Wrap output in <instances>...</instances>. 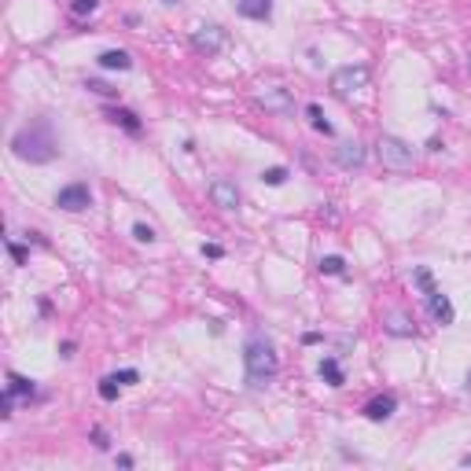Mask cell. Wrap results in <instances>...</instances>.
Masks as SVG:
<instances>
[{
    "label": "cell",
    "instance_id": "277c9868",
    "mask_svg": "<svg viewBox=\"0 0 471 471\" xmlns=\"http://www.w3.org/2000/svg\"><path fill=\"white\" fill-rule=\"evenodd\" d=\"M369 78H372L369 67H361V63H346V67H339V70L332 74V92L346 100V96H354V92L365 89Z\"/></svg>",
    "mask_w": 471,
    "mask_h": 471
},
{
    "label": "cell",
    "instance_id": "cb8c5ba5",
    "mask_svg": "<svg viewBox=\"0 0 471 471\" xmlns=\"http://www.w3.org/2000/svg\"><path fill=\"white\" fill-rule=\"evenodd\" d=\"M115 379L122 383V387H125V383H137V369H125V372H115Z\"/></svg>",
    "mask_w": 471,
    "mask_h": 471
},
{
    "label": "cell",
    "instance_id": "d6986e66",
    "mask_svg": "<svg viewBox=\"0 0 471 471\" xmlns=\"http://www.w3.org/2000/svg\"><path fill=\"white\" fill-rule=\"evenodd\" d=\"M342 269H346V262H342L339 254H328V258H320V272H324V276H342Z\"/></svg>",
    "mask_w": 471,
    "mask_h": 471
},
{
    "label": "cell",
    "instance_id": "ba28073f",
    "mask_svg": "<svg viewBox=\"0 0 471 471\" xmlns=\"http://www.w3.org/2000/svg\"><path fill=\"white\" fill-rule=\"evenodd\" d=\"M254 103L265 107V111H272V115H291L295 111V100H291L287 89H262L258 96H254Z\"/></svg>",
    "mask_w": 471,
    "mask_h": 471
},
{
    "label": "cell",
    "instance_id": "ac0fdd59",
    "mask_svg": "<svg viewBox=\"0 0 471 471\" xmlns=\"http://www.w3.org/2000/svg\"><path fill=\"white\" fill-rule=\"evenodd\" d=\"M306 115H309V122H313V129H317V133H324V137H332V122L324 118V111H320V107H317V103H309V107H306Z\"/></svg>",
    "mask_w": 471,
    "mask_h": 471
},
{
    "label": "cell",
    "instance_id": "7c38bea8",
    "mask_svg": "<svg viewBox=\"0 0 471 471\" xmlns=\"http://www.w3.org/2000/svg\"><path fill=\"white\" fill-rule=\"evenodd\" d=\"M96 63H100L103 70H129V67H133V55L122 52V48H111V52H103Z\"/></svg>",
    "mask_w": 471,
    "mask_h": 471
},
{
    "label": "cell",
    "instance_id": "8992f818",
    "mask_svg": "<svg viewBox=\"0 0 471 471\" xmlns=\"http://www.w3.org/2000/svg\"><path fill=\"white\" fill-rule=\"evenodd\" d=\"M191 45H196L199 52H206V55H218L225 48V30L213 26V23H199L196 30H191Z\"/></svg>",
    "mask_w": 471,
    "mask_h": 471
},
{
    "label": "cell",
    "instance_id": "6da1fadb",
    "mask_svg": "<svg viewBox=\"0 0 471 471\" xmlns=\"http://www.w3.org/2000/svg\"><path fill=\"white\" fill-rule=\"evenodd\" d=\"M11 152L23 159V162H52V159L59 155V140H55V133H52V125H48L45 118H37V122L26 125L23 133H15Z\"/></svg>",
    "mask_w": 471,
    "mask_h": 471
},
{
    "label": "cell",
    "instance_id": "e0dca14e",
    "mask_svg": "<svg viewBox=\"0 0 471 471\" xmlns=\"http://www.w3.org/2000/svg\"><path fill=\"white\" fill-rule=\"evenodd\" d=\"M8 391H11V394H26V398H33V379L18 376V372H8Z\"/></svg>",
    "mask_w": 471,
    "mask_h": 471
},
{
    "label": "cell",
    "instance_id": "f546056e",
    "mask_svg": "<svg viewBox=\"0 0 471 471\" xmlns=\"http://www.w3.org/2000/svg\"><path fill=\"white\" fill-rule=\"evenodd\" d=\"M166 4H177V0H166Z\"/></svg>",
    "mask_w": 471,
    "mask_h": 471
},
{
    "label": "cell",
    "instance_id": "8fae6325",
    "mask_svg": "<svg viewBox=\"0 0 471 471\" xmlns=\"http://www.w3.org/2000/svg\"><path fill=\"white\" fill-rule=\"evenodd\" d=\"M394 409H398V398H394V394H383V398H372V401L365 405V416H369V420H387Z\"/></svg>",
    "mask_w": 471,
    "mask_h": 471
},
{
    "label": "cell",
    "instance_id": "5b68a950",
    "mask_svg": "<svg viewBox=\"0 0 471 471\" xmlns=\"http://www.w3.org/2000/svg\"><path fill=\"white\" fill-rule=\"evenodd\" d=\"M379 159H383V166H391V169H409L413 166V147L405 144L401 137H387L383 133L379 137Z\"/></svg>",
    "mask_w": 471,
    "mask_h": 471
},
{
    "label": "cell",
    "instance_id": "7402d4cb",
    "mask_svg": "<svg viewBox=\"0 0 471 471\" xmlns=\"http://www.w3.org/2000/svg\"><path fill=\"white\" fill-rule=\"evenodd\" d=\"M96 4H100V0H74L70 8H74V15H92V11H96Z\"/></svg>",
    "mask_w": 471,
    "mask_h": 471
},
{
    "label": "cell",
    "instance_id": "44dd1931",
    "mask_svg": "<svg viewBox=\"0 0 471 471\" xmlns=\"http://www.w3.org/2000/svg\"><path fill=\"white\" fill-rule=\"evenodd\" d=\"M262 181L276 188V184H284V181H287V169H284V166H269L265 174H262Z\"/></svg>",
    "mask_w": 471,
    "mask_h": 471
},
{
    "label": "cell",
    "instance_id": "4dcf8cb0",
    "mask_svg": "<svg viewBox=\"0 0 471 471\" xmlns=\"http://www.w3.org/2000/svg\"><path fill=\"white\" fill-rule=\"evenodd\" d=\"M464 464H471V457H467V460H464Z\"/></svg>",
    "mask_w": 471,
    "mask_h": 471
},
{
    "label": "cell",
    "instance_id": "7a4b0ae2",
    "mask_svg": "<svg viewBox=\"0 0 471 471\" xmlns=\"http://www.w3.org/2000/svg\"><path fill=\"white\" fill-rule=\"evenodd\" d=\"M243 365H247L250 387H265V383L280 372V354H276V346L262 332H250L247 346H243Z\"/></svg>",
    "mask_w": 471,
    "mask_h": 471
},
{
    "label": "cell",
    "instance_id": "484cf974",
    "mask_svg": "<svg viewBox=\"0 0 471 471\" xmlns=\"http://www.w3.org/2000/svg\"><path fill=\"white\" fill-rule=\"evenodd\" d=\"M203 254H206V258H221L225 250H221L218 243H203Z\"/></svg>",
    "mask_w": 471,
    "mask_h": 471
},
{
    "label": "cell",
    "instance_id": "9a60e30c",
    "mask_svg": "<svg viewBox=\"0 0 471 471\" xmlns=\"http://www.w3.org/2000/svg\"><path fill=\"white\" fill-rule=\"evenodd\" d=\"M383 328H387L391 335H416V324H413L409 317H401V313H394V317H391Z\"/></svg>",
    "mask_w": 471,
    "mask_h": 471
},
{
    "label": "cell",
    "instance_id": "2e32d148",
    "mask_svg": "<svg viewBox=\"0 0 471 471\" xmlns=\"http://www.w3.org/2000/svg\"><path fill=\"white\" fill-rule=\"evenodd\" d=\"M320 376H324L332 387H342V369H339L335 357H324V361H320Z\"/></svg>",
    "mask_w": 471,
    "mask_h": 471
},
{
    "label": "cell",
    "instance_id": "d4e9b609",
    "mask_svg": "<svg viewBox=\"0 0 471 471\" xmlns=\"http://www.w3.org/2000/svg\"><path fill=\"white\" fill-rule=\"evenodd\" d=\"M89 89H92L96 96H115V89H107L103 81H89Z\"/></svg>",
    "mask_w": 471,
    "mask_h": 471
},
{
    "label": "cell",
    "instance_id": "4fadbf2b",
    "mask_svg": "<svg viewBox=\"0 0 471 471\" xmlns=\"http://www.w3.org/2000/svg\"><path fill=\"white\" fill-rule=\"evenodd\" d=\"M240 15H247V18H269L272 15V0H240Z\"/></svg>",
    "mask_w": 471,
    "mask_h": 471
},
{
    "label": "cell",
    "instance_id": "9c48e42d",
    "mask_svg": "<svg viewBox=\"0 0 471 471\" xmlns=\"http://www.w3.org/2000/svg\"><path fill=\"white\" fill-rule=\"evenodd\" d=\"M210 199H213V206H221V210H236V206H240V188H236L228 177H218L210 184Z\"/></svg>",
    "mask_w": 471,
    "mask_h": 471
},
{
    "label": "cell",
    "instance_id": "f1b7e54d",
    "mask_svg": "<svg viewBox=\"0 0 471 471\" xmlns=\"http://www.w3.org/2000/svg\"><path fill=\"white\" fill-rule=\"evenodd\" d=\"M467 70H471V52H467Z\"/></svg>",
    "mask_w": 471,
    "mask_h": 471
},
{
    "label": "cell",
    "instance_id": "5bb4252c",
    "mask_svg": "<svg viewBox=\"0 0 471 471\" xmlns=\"http://www.w3.org/2000/svg\"><path fill=\"white\" fill-rule=\"evenodd\" d=\"M107 118H111L115 125H122V129H129V133H140V118L133 111H122V107H111L107 111Z\"/></svg>",
    "mask_w": 471,
    "mask_h": 471
},
{
    "label": "cell",
    "instance_id": "603a6c76",
    "mask_svg": "<svg viewBox=\"0 0 471 471\" xmlns=\"http://www.w3.org/2000/svg\"><path fill=\"white\" fill-rule=\"evenodd\" d=\"M133 236H137L140 243H155V228H152V225H137Z\"/></svg>",
    "mask_w": 471,
    "mask_h": 471
},
{
    "label": "cell",
    "instance_id": "3957f363",
    "mask_svg": "<svg viewBox=\"0 0 471 471\" xmlns=\"http://www.w3.org/2000/svg\"><path fill=\"white\" fill-rule=\"evenodd\" d=\"M413 280L423 287V298H427V306H431V317L438 320V324H453V302H449V298L435 287V276H431V269H416L413 272Z\"/></svg>",
    "mask_w": 471,
    "mask_h": 471
},
{
    "label": "cell",
    "instance_id": "4316f807",
    "mask_svg": "<svg viewBox=\"0 0 471 471\" xmlns=\"http://www.w3.org/2000/svg\"><path fill=\"white\" fill-rule=\"evenodd\" d=\"M11 258H15L18 265H23V262H26V250H23V247H18V243H11Z\"/></svg>",
    "mask_w": 471,
    "mask_h": 471
},
{
    "label": "cell",
    "instance_id": "ffe728a7",
    "mask_svg": "<svg viewBox=\"0 0 471 471\" xmlns=\"http://www.w3.org/2000/svg\"><path fill=\"white\" fill-rule=\"evenodd\" d=\"M118 391H122V383H118L115 376H107V379L100 383V398H103V401H115V398H118Z\"/></svg>",
    "mask_w": 471,
    "mask_h": 471
},
{
    "label": "cell",
    "instance_id": "83f0119b",
    "mask_svg": "<svg viewBox=\"0 0 471 471\" xmlns=\"http://www.w3.org/2000/svg\"><path fill=\"white\" fill-rule=\"evenodd\" d=\"M92 438H96V445H100V449H107V435L100 431V427H96V431H92Z\"/></svg>",
    "mask_w": 471,
    "mask_h": 471
},
{
    "label": "cell",
    "instance_id": "52a82bcc",
    "mask_svg": "<svg viewBox=\"0 0 471 471\" xmlns=\"http://www.w3.org/2000/svg\"><path fill=\"white\" fill-rule=\"evenodd\" d=\"M55 206L70 210V213H78V210H89V206H92V191L85 188V184H67V188H59Z\"/></svg>",
    "mask_w": 471,
    "mask_h": 471
},
{
    "label": "cell",
    "instance_id": "30bf717a",
    "mask_svg": "<svg viewBox=\"0 0 471 471\" xmlns=\"http://www.w3.org/2000/svg\"><path fill=\"white\" fill-rule=\"evenodd\" d=\"M335 162H339L342 169H361V166H365V147H361L357 140L339 144V147H335Z\"/></svg>",
    "mask_w": 471,
    "mask_h": 471
}]
</instances>
